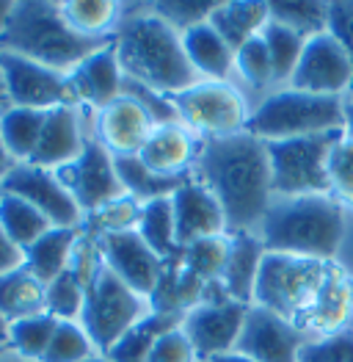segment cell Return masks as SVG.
Segmentation results:
<instances>
[{
  "label": "cell",
  "mask_w": 353,
  "mask_h": 362,
  "mask_svg": "<svg viewBox=\"0 0 353 362\" xmlns=\"http://www.w3.org/2000/svg\"><path fill=\"white\" fill-rule=\"evenodd\" d=\"M298 362H353V329L306 340Z\"/></svg>",
  "instance_id": "obj_44"
},
{
  "label": "cell",
  "mask_w": 353,
  "mask_h": 362,
  "mask_svg": "<svg viewBox=\"0 0 353 362\" xmlns=\"http://www.w3.org/2000/svg\"><path fill=\"white\" fill-rule=\"evenodd\" d=\"M121 94L133 97V100L147 111L149 117H152L155 124H172V122H179L172 97L163 94V91H155V89H149V86H144V83H138V81L124 78V81H121Z\"/></svg>",
  "instance_id": "obj_43"
},
{
  "label": "cell",
  "mask_w": 353,
  "mask_h": 362,
  "mask_svg": "<svg viewBox=\"0 0 353 362\" xmlns=\"http://www.w3.org/2000/svg\"><path fill=\"white\" fill-rule=\"evenodd\" d=\"M50 227L53 224L30 202L14 197V194H0V230L20 249H28L30 243L39 241Z\"/></svg>",
  "instance_id": "obj_32"
},
{
  "label": "cell",
  "mask_w": 353,
  "mask_h": 362,
  "mask_svg": "<svg viewBox=\"0 0 353 362\" xmlns=\"http://www.w3.org/2000/svg\"><path fill=\"white\" fill-rule=\"evenodd\" d=\"M6 351H8V349H0V360H3V357H6Z\"/></svg>",
  "instance_id": "obj_56"
},
{
  "label": "cell",
  "mask_w": 353,
  "mask_h": 362,
  "mask_svg": "<svg viewBox=\"0 0 353 362\" xmlns=\"http://www.w3.org/2000/svg\"><path fill=\"white\" fill-rule=\"evenodd\" d=\"M136 14H121L114 47L124 78L138 81L163 94H179L199 83L196 69L185 56L182 36L172 30L149 6H133Z\"/></svg>",
  "instance_id": "obj_2"
},
{
  "label": "cell",
  "mask_w": 353,
  "mask_h": 362,
  "mask_svg": "<svg viewBox=\"0 0 353 362\" xmlns=\"http://www.w3.org/2000/svg\"><path fill=\"white\" fill-rule=\"evenodd\" d=\"M179 122L193 133L210 139H227L243 133L249 124V105L227 81H199L191 89L172 94Z\"/></svg>",
  "instance_id": "obj_9"
},
{
  "label": "cell",
  "mask_w": 353,
  "mask_h": 362,
  "mask_svg": "<svg viewBox=\"0 0 353 362\" xmlns=\"http://www.w3.org/2000/svg\"><path fill=\"white\" fill-rule=\"evenodd\" d=\"M263 42L268 47V56L273 64V78L276 81H290L298 66V59L304 53V45H306V36L295 33V30L285 28L279 23H268L263 30Z\"/></svg>",
  "instance_id": "obj_36"
},
{
  "label": "cell",
  "mask_w": 353,
  "mask_h": 362,
  "mask_svg": "<svg viewBox=\"0 0 353 362\" xmlns=\"http://www.w3.org/2000/svg\"><path fill=\"white\" fill-rule=\"evenodd\" d=\"M172 208H174V227L179 249L202 238L213 235H227V216L218 199L207 191L199 180L182 182L172 194Z\"/></svg>",
  "instance_id": "obj_17"
},
{
  "label": "cell",
  "mask_w": 353,
  "mask_h": 362,
  "mask_svg": "<svg viewBox=\"0 0 353 362\" xmlns=\"http://www.w3.org/2000/svg\"><path fill=\"white\" fill-rule=\"evenodd\" d=\"M0 194H14L30 202L53 227H83V213L53 169L33 166L28 160L17 163L0 185Z\"/></svg>",
  "instance_id": "obj_12"
},
{
  "label": "cell",
  "mask_w": 353,
  "mask_h": 362,
  "mask_svg": "<svg viewBox=\"0 0 353 362\" xmlns=\"http://www.w3.org/2000/svg\"><path fill=\"white\" fill-rule=\"evenodd\" d=\"M136 233H138V235L149 243V249H152L155 255H160L163 260H172L174 255H179L172 197L144 202V205H141V213H138Z\"/></svg>",
  "instance_id": "obj_30"
},
{
  "label": "cell",
  "mask_w": 353,
  "mask_h": 362,
  "mask_svg": "<svg viewBox=\"0 0 353 362\" xmlns=\"http://www.w3.org/2000/svg\"><path fill=\"white\" fill-rule=\"evenodd\" d=\"M149 313H152V304L147 296L136 293L127 282H121L102 260L94 266L86 282L80 327L91 337L94 349H100V354H108Z\"/></svg>",
  "instance_id": "obj_7"
},
{
  "label": "cell",
  "mask_w": 353,
  "mask_h": 362,
  "mask_svg": "<svg viewBox=\"0 0 353 362\" xmlns=\"http://www.w3.org/2000/svg\"><path fill=\"white\" fill-rule=\"evenodd\" d=\"M11 14H14V3H6V0H0V36L6 33L8 28V20H11Z\"/></svg>",
  "instance_id": "obj_49"
},
{
  "label": "cell",
  "mask_w": 353,
  "mask_h": 362,
  "mask_svg": "<svg viewBox=\"0 0 353 362\" xmlns=\"http://www.w3.org/2000/svg\"><path fill=\"white\" fill-rule=\"evenodd\" d=\"M44 313V282L20 266L0 276V318L6 324Z\"/></svg>",
  "instance_id": "obj_26"
},
{
  "label": "cell",
  "mask_w": 353,
  "mask_h": 362,
  "mask_svg": "<svg viewBox=\"0 0 353 362\" xmlns=\"http://www.w3.org/2000/svg\"><path fill=\"white\" fill-rule=\"evenodd\" d=\"M227 255H229V235H213V238L182 246L176 257L185 266V272H191L205 285H213V282H221Z\"/></svg>",
  "instance_id": "obj_35"
},
{
  "label": "cell",
  "mask_w": 353,
  "mask_h": 362,
  "mask_svg": "<svg viewBox=\"0 0 353 362\" xmlns=\"http://www.w3.org/2000/svg\"><path fill=\"white\" fill-rule=\"evenodd\" d=\"M0 53H3V50H0Z\"/></svg>",
  "instance_id": "obj_57"
},
{
  "label": "cell",
  "mask_w": 353,
  "mask_h": 362,
  "mask_svg": "<svg viewBox=\"0 0 353 362\" xmlns=\"http://www.w3.org/2000/svg\"><path fill=\"white\" fill-rule=\"evenodd\" d=\"M182 324V315H172V313H157L152 310L147 318H141L130 332L119 340L116 346L108 351V357L114 362H147L149 351L155 346V340L163 332L174 329Z\"/></svg>",
  "instance_id": "obj_31"
},
{
  "label": "cell",
  "mask_w": 353,
  "mask_h": 362,
  "mask_svg": "<svg viewBox=\"0 0 353 362\" xmlns=\"http://www.w3.org/2000/svg\"><path fill=\"white\" fill-rule=\"evenodd\" d=\"M0 362H25V360H23V357H17V354H11V351H6V357H3Z\"/></svg>",
  "instance_id": "obj_55"
},
{
  "label": "cell",
  "mask_w": 353,
  "mask_h": 362,
  "mask_svg": "<svg viewBox=\"0 0 353 362\" xmlns=\"http://www.w3.org/2000/svg\"><path fill=\"white\" fill-rule=\"evenodd\" d=\"M345 136L353 139V97L345 100Z\"/></svg>",
  "instance_id": "obj_51"
},
{
  "label": "cell",
  "mask_w": 353,
  "mask_h": 362,
  "mask_svg": "<svg viewBox=\"0 0 353 362\" xmlns=\"http://www.w3.org/2000/svg\"><path fill=\"white\" fill-rule=\"evenodd\" d=\"M215 6L218 3H210V0H166V3H149V11L182 36L191 28L207 23Z\"/></svg>",
  "instance_id": "obj_40"
},
{
  "label": "cell",
  "mask_w": 353,
  "mask_h": 362,
  "mask_svg": "<svg viewBox=\"0 0 353 362\" xmlns=\"http://www.w3.org/2000/svg\"><path fill=\"white\" fill-rule=\"evenodd\" d=\"M328 33L345 47L353 64V0L328 3Z\"/></svg>",
  "instance_id": "obj_46"
},
{
  "label": "cell",
  "mask_w": 353,
  "mask_h": 362,
  "mask_svg": "<svg viewBox=\"0 0 353 362\" xmlns=\"http://www.w3.org/2000/svg\"><path fill=\"white\" fill-rule=\"evenodd\" d=\"M196 360H199L196 357V349L188 340V334L182 332V327H174V329L160 334L147 357V362H196Z\"/></svg>",
  "instance_id": "obj_45"
},
{
  "label": "cell",
  "mask_w": 353,
  "mask_h": 362,
  "mask_svg": "<svg viewBox=\"0 0 353 362\" xmlns=\"http://www.w3.org/2000/svg\"><path fill=\"white\" fill-rule=\"evenodd\" d=\"M94 343L80 327V321H59L56 334L47 346V354L42 362H83L94 354Z\"/></svg>",
  "instance_id": "obj_39"
},
{
  "label": "cell",
  "mask_w": 353,
  "mask_h": 362,
  "mask_svg": "<svg viewBox=\"0 0 353 362\" xmlns=\"http://www.w3.org/2000/svg\"><path fill=\"white\" fill-rule=\"evenodd\" d=\"M111 42L114 36L111 39L80 36L64 20L61 3L25 0V3H14L8 28L0 36V50L17 53L23 59L69 75L80 61H86L91 53L102 50Z\"/></svg>",
  "instance_id": "obj_4"
},
{
  "label": "cell",
  "mask_w": 353,
  "mask_h": 362,
  "mask_svg": "<svg viewBox=\"0 0 353 362\" xmlns=\"http://www.w3.org/2000/svg\"><path fill=\"white\" fill-rule=\"evenodd\" d=\"M86 274L69 266L50 285H44V313H50L56 321H80L86 302Z\"/></svg>",
  "instance_id": "obj_33"
},
{
  "label": "cell",
  "mask_w": 353,
  "mask_h": 362,
  "mask_svg": "<svg viewBox=\"0 0 353 362\" xmlns=\"http://www.w3.org/2000/svg\"><path fill=\"white\" fill-rule=\"evenodd\" d=\"M44 119H47V111L14 108V105L0 114V139L17 163H25L33 158Z\"/></svg>",
  "instance_id": "obj_28"
},
{
  "label": "cell",
  "mask_w": 353,
  "mask_h": 362,
  "mask_svg": "<svg viewBox=\"0 0 353 362\" xmlns=\"http://www.w3.org/2000/svg\"><path fill=\"white\" fill-rule=\"evenodd\" d=\"M331 197L342 205H353V139L342 136L328 158Z\"/></svg>",
  "instance_id": "obj_42"
},
{
  "label": "cell",
  "mask_w": 353,
  "mask_h": 362,
  "mask_svg": "<svg viewBox=\"0 0 353 362\" xmlns=\"http://www.w3.org/2000/svg\"><path fill=\"white\" fill-rule=\"evenodd\" d=\"M270 20L309 39L328 30V3H270Z\"/></svg>",
  "instance_id": "obj_37"
},
{
  "label": "cell",
  "mask_w": 353,
  "mask_h": 362,
  "mask_svg": "<svg viewBox=\"0 0 353 362\" xmlns=\"http://www.w3.org/2000/svg\"><path fill=\"white\" fill-rule=\"evenodd\" d=\"M8 108H11V100H8V91H6V81L0 75V114L8 111Z\"/></svg>",
  "instance_id": "obj_52"
},
{
  "label": "cell",
  "mask_w": 353,
  "mask_h": 362,
  "mask_svg": "<svg viewBox=\"0 0 353 362\" xmlns=\"http://www.w3.org/2000/svg\"><path fill=\"white\" fill-rule=\"evenodd\" d=\"M246 313H249V304L232 302V299L202 302L182 315L179 327L188 334V340L193 343L196 357L210 362L221 354L235 351L237 337H240L243 324H246Z\"/></svg>",
  "instance_id": "obj_14"
},
{
  "label": "cell",
  "mask_w": 353,
  "mask_h": 362,
  "mask_svg": "<svg viewBox=\"0 0 353 362\" xmlns=\"http://www.w3.org/2000/svg\"><path fill=\"white\" fill-rule=\"evenodd\" d=\"M0 349H8V324L0 318Z\"/></svg>",
  "instance_id": "obj_53"
},
{
  "label": "cell",
  "mask_w": 353,
  "mask_h": 362,
  "mask_svg": "<svg viewBox=\"0 0 353 362\" xmlns=\"http://www.w3.org/2000/svg\"><path fill=\"white\" fill-rule=\"evenodd\" d=\"M207 23L237 53L249 39L260 36L270 23V3H243V0L218 3Z\"/></svg>",
  "instance_id": "obj_25"
},
{
  "label": "cell",
  "mask_w": 353,
  "mask_h": 362,
  "mask_svg": "<svg viewBox=\"0 0 353 362\" xmlns=\"http://www.w3.org/2000/svg\"><path fill=\"white\" fill-rule=\"evenodd\" d=\"M337 263L268 252L257 276L254 304L298 327L304 315L315 307Z\"/></svg>",
  "instance_id": "obj_6"
},
{
  "label": "cell",
  "mask_w": 353,
  "mask_h": 362,
  "mask_svg": "<svg viewBox=\"0 0 353 362\" xmlns=\"http://www.w3.org/2000/svg\"><path fill=\"white\" fill-rule=\"evenodd\" d=\"M196 180L218 199L227 216V233H260L273 202L268 144L249 130L202 141Z\"/></svg>",
  "instance_id": "obj_1"
},
{
  "label": "cell",
  "mask_w": 353,
  "mask_h": 362,
  "mask_svg": "<svg viewBox=\"0 0 353 362\" xmlns=\"http://www.w3.org/2000/svg\"><path fill=\"white\" fill-rule=\"evenodd\" d=\"M345 130L318 133L304 139L265 141L270 160L273 197H315L331 194L328 185V158Z\"/></svg>",
  "instance_id": "obj_8"
},
{
  "label": "cell",
  "mask_w": 353,
  "mask_h": 362,
  "mask_svg": "<svg viewBox=\"0 0 353 362\" xmlns=\"http://www.w3.org/2000/svg\"><path fill=\"white\" fill-rule=\"evenodd\" d=\"M306 334L282 315L251 304L246 313L243 332L237 337L235 351L257 362H298L301 349L306 346Z\"/></svg>",
  "instance_id": "obj_16"
},
{
  "label": "cell",
  "mask_w": 353,
  "mask_h": 362,
  "mask_svg": "<svg viewBox=\"0 0 353 362\" xmlns=\"http://www.w3.org/2000/svg\"><path fill=\"white\" fill-rule=\"evenodd\" d=\"M199 150L202 141L182 122H172V124H157L152 130L138 158L163 177H185V172L196 166Z\"/></svg>",
  "instance_id": "obj_21"
},
{
  "label": "cell",
  "mask_w": 353,
  "mask_h": 362,
  "mask_svg": "<svg viewBox=\"0 0 353 362\" xmlns=\"http://www.w3.org/2000/svg\"><path fill=\"white\" fill-rule=\"evenodd\" d=\"M353 83V64L345 53V47L328 33L309 36L304 45V53L298 59L290 86L309 94H323V97H342Z\"/></svg>",
  "instance_id": "obj_13"
},
{
  "label": "cell",
  "mask_w": 353,
  "mask_h": 362,
  "mask_svg": "<svg viewBox=\"0 0 353 362\" xmlns=\"http://www.w3.org/2000/svg\"><path fill=\"white\" fill-rule=\"evenodd\" d=\"M348 233L345 205L331 194L273 197L260 224L265 252L334 263Z\"/></svg>",
  "instance_id": "obj_3"
},
{
  "label": "cell",
  "mask_w": 353,
  "mask_h": 362,
  "mask_svg": "<svg viewBox=\"0 0 353 362\" xmlns=\"http://www.w3.org/2000/svg\"><path fill=\"white\" fill-rule=\"evenodd\" d=\"M66 78H69V89H72V97H75V105L102 111L105 105L119 100L124 72L119 66L114 42L105 45L102 50L91 53L86 61H80Z\"/></svg>",
  "instance_id": "obj_19"
},
{
  "label": "cell",
  "mask_w": 353,
  "mask_h": 362,
  "mask_svg": "<svg viewBox=\"0 0 353 362\" xmlns=\"http://www.w3.org/2000/svg\"><path fill=\"white\" fill-rule=\"evenodd\" d=\"M83 362H114V360H111L108 354H91V357H88V360H83Z\"/></svg>",
  "instance_id": "obj_54"
},
{
  "label": "cell",
  "mask_w": 353,
  "mask_h": 362,
  "mask_svg": "<svg viewBox=\"0 0 353 362\" xmlns=\"http://www.w3.org/2000/svg\"><path fill=\"white\" fill-rule=\"evenodd\" d=\"M78 241H80V227H50L39 241L23 249V266L39 282L50 285L59 274L72 266Z\"/></svg>",
  "instance_id": "obj_23"
},
{
  "label": "cell",
  "mask_w": 353,
  "mask_h": 362,
  "mask_svg": "<svg viewBox=\"0 0 353 362\" xmlns=\"http://www.w3.org/2000/svg\"><path fill=\"white\" fill-rule=\"evenodd\" d=\"M116 175L124 194L133 197L136 202H152V199H163L172 197L176 188L188 177H163L157 172H152L147 163L138 155H127V158H116Z\"/></svg>",
  "instance_id": "obj_29"
},
{
  "label": "cell",
  "mask_w": 353,
  "mask_h": 362,
  "mask_svg": "<svg viewBox=\"0 0 353 362\" xmlns=\"http://www.w3.org/2000/svg\"><path fill=\"white\" fill-rule=\"evenodd\" d=\"M265 243L257 233H235L229 235V255H227V266L221 274V288L227 291V296L232 302L254 304V288H257V276L260 266L265 260Z\"/></svg>",
  "instance_id": "obj_22"
},
{
  "label": "cell",
  "mask_w": 353,
  "mask_h": 362,
  "mask_svg": "<svg viewBox=\"0 0 353 362\" xmlns=\"http://www.w3.org/2000/svg\"><path fill=\"white\" fill-rule=\"evenodd\" d=\"M86 147L83 124H80V108L78 105H59L47 111V119L42 127L36 152L28 163L59 172L66 163H72Z\"/></svg>",
  "instance_id": "obj_20"
},
{
  "label": "cell",
  "mask_w": 353,
  "mask_h": 362,
  "mask_svg": "<svg viewBox=\"0 0 353 362\" xmlns=\"http://www.w3.org/2000/svg\"><path fill=\"white\" fill-rule=\"evenodd\" d=\"M94 241H97L100 260L116 274L121 282H127L136 293H141L147 299L155 293V288L160 285L163 269H166V260L160 255H155L136 230L97 235Z\"/></svg>",
  "instance_id": "obj_15"
},
{
  "label": "cell",
  "mask_w": 353,
  "mask_h": 362,
  "mask_svg": "<svg viewBox=\"0 0 353 362\" xmlns=\"http://www.w3.org/2000/svg\"><path fill=\"white\" fill-rule=\"evenodd\" d=\"M17 166V160L11 158V152L6 150V144H3V139H0V185H3V180L8 177V172Z\"/></svg>",
  "instance_id": "obj_48"
},
{
  "label": "cell",
  "mask_w": 353,
  "mask_h": 362,
  "mask_svg": "<svg viewBox=\"0 0 353 362\" xmlns=\"http://www.w3.org/2000/svg\"><path fill=\"white\" fill-rule=\"evenodd\" d=\"M157 124L147 111L127 94L97 111V141L114 158L138 155Z\"/></svg>",
  "instance_id": "obj_18"
},
{
  "label": "cell",
  "mask_w": 353,
  "mask_h": 362,
  "mask_svg": "<svg viewBox=\"0 0 353 362\" xmlns=\"http://www.w3.org/2000/svg\"><path fill=\"white\" fill-rule=\"evenodd\" d=\"M246 130L263 141L345 130V100L298 89L276 91L251 111Z\"/></svg>",
  "instance_id": "obj_5"
},
{
  "label": "cell",
  "mask_w": 353,
  "mask_h": 362,
  "mask_svg": "<svg viewBox=\"0 0 353 362\" xmlns=\"http://www.w3.org/2000/svg\"><path fill=\"white\" fill-rule=\"evenodd\" d=\"M138 213H141V202H136L133 197H121L116 202L100 208L97 213H91L83 218V233L88 235H108V233H127L136 230L138 224Z\"/></svg>",
  "instance_id": "obj_38"
},
{
  "label": "cell",
  "mask_w": 353,
  "mask_h": 362,
  "mask_svg": "<svg viewBox=\"0 0 353 362\" xmlns=\"http://www.w3.org/2000/svg\"><path fill=\"white\" fill-rule=\"evenodd\" d=\"M235 69L240 72V78L254 86V89H265L270 86L276 78H273V64H270V56H268V47L263 42V33L249 39L240 50L235 53Z\"/></svg>",
  "instance_id": "obj_41"
},
{
  "label": "cell",
  "mask_w": 353,
  "mask_h": 362,
  "mask_svg": "<svg viewBox=\"0 0 353 362\" xmlns=\"http://www.w3.org/2000/svg\"><path fill=\"white\" fill-rule=\"evenodd\" d=\"M0 75L14 108H36L53 111L59 105H75L69 89V78L50 66L23 59L17 53H0Z\"/></svg>",
  "instance_id": "obj_11"
},
{
  "label": "cell",
  "mask_w": 353,
  "mask_h": 362,
  "mask_svg": "<svg viewBox=\"0 0 353 362\" xmlns=\"http://www.w3.org/2000/svg\"><path fill=\"white\" fill-rule=\"evenodd\" d=\"M64 20L88 39H111L119 28V14H124V6L114 0H69L61 3Z\"/></svg>",
  "instance_id": "obj_27"
},
{
  "label": "cell",
  "mask_w": 353,
  "mask_h": 362,
  "mask_svg": "<svg viewBox=\"0 0 353 362\" xmlns=\"http://www.w3.org/2000/svg\"><path fill=\"white\" fill-rule=\"evenodd\" d=\"M182 47L196 75L205 81H227V75L235 69V50L218 36V30L210 23L182 33Z\"/></svg>",
  "instance_id": "obj_24"
},
{
  "label": "cell",
  "mask_w": 353,
  "mask_h": 362,
  "mask_svg": "<svg viewBox=\"0 0 353 362\" xmlns=\"http://www.w3.org/2000/svg\"><path fill=\"white\" fill-rule=\"evenodd\" d=\"M210 362H257V360H251V357H246L240 351H229V354H221V357H215V360Z\"/></svg>",
  "instance_id": "obj_50"
},
{
  "label": "cell",
  "mask_w": 353,
  "mask_h": 362,
  "mask_svg": "<svg viewBox=\"0 0 353 362\" xmlns=\"http://www.w3.org/2000/svg\"><path fill=\"white\" fill-rule=\"evenodd\" d=\"M56 327L59 321L50 313H39V315L8 324V351L23 357L25 362H42L56 334Z\"/></svg>",
  "instance_id": "obj_34"
},
{
  "label": "cell",
  "mask_w": 353,
  "mask_h": 362,
  "mask_svg": "<svg viewBox=\"0 0 353 362\" xmlns=\"http://www.w3.org/2000/svg\"><path fill=\"white\" fill-rule=\"evenodd\" d=\"M69 197L78 202L83 216H91L100 208L116 202L124 194V185L116 175V158L105 150L97 139L86 141L83 152L56 172Z\"/></svg>",
  "instance_id": "obj_10"
},
{
  "label": "cell",
  "mask_w": 353,
  "mask_h": 362,
  "mask_svg": "<svg viewBox=\"0 0 353 362\" xmlns=\"http://www.w3.org/2000/svg\"><path fill=\"white\" fill-rule=\"evenodd\" d=\"M23 266V249L0 230V276Z\"/></svg>",
  "instance_id": "obj_47"
}]
</instances>
